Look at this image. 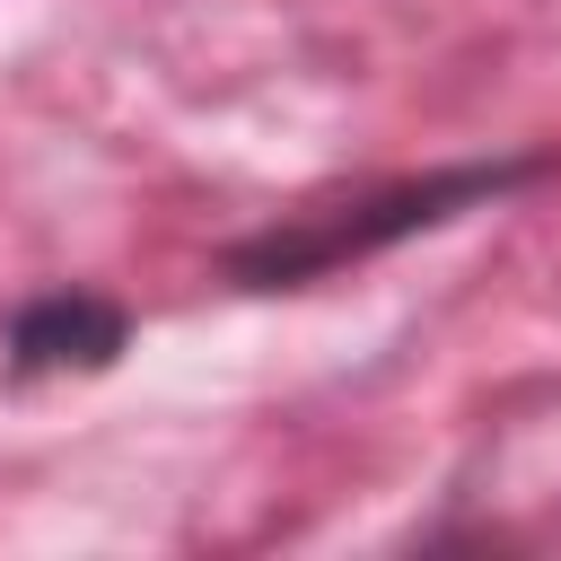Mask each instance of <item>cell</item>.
I'll list each match as a JSON object with an SVG mask.
<instances>
[{
  "label": "cell",
  "mask_w": 561,
  "mask_h": 561,
  "mask_svg": "<svg viewBox=\"0 0 561 561\" xmlns=\"http://www.w3.org/2000/svg\"><path fill=\"white\" fill-rule=\"evenodd\" d=\"M552 175H561V149H482V158H438V167L298 193L289 210H272V219H254L245 237L219 245V289L289 298V289L342 280V272H359V263H377L412 237H438L473 210H500V202H517Z\"/></svg>",
  "instance_id": "obj_1"
},
{
  "label": "cell",
  "mask_w": 561,
  "mask_h": 561,
  "mask_svg": "<svg viewBox=\"0 0 561 561\" xmlns=\"http://www.w3.org/2000/svg\"><path fill=\"white\" fill-rule=\"evenodd\" d=\"M123 351H131V307L88 280H44L0 316V386L105 377Z\"/></svg>",
  "instance_id": "obj_2"
}]
</instances>
